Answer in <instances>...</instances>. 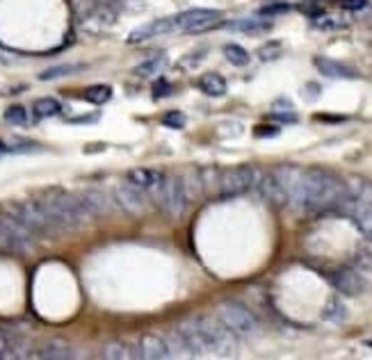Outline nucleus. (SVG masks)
<instances>
[{"label": "nucleus", "instance_id": "a19ab883", "mask_svg": "<svg viewBox=\"0 0 372 360\" xmlns=\"http://www.w3.org/2000/svg\"><path fill=\"white\" fill-rule=\"evenodd\" d=\"M288 5H277V7H265L261 14H281V12H288Z\"/></svg>", "mask_w": 372, "mask_h": 360}, {"label": "nucleus", "instance_id": "ddd939ff", "mask_svg": "<svg viewBox=\"0 0 372 360\" xmlns=\"http://www.w3.org/2000/svg\"><path fill=\"white\" fill-rule=\"evenodd\" d=\"M138 358L144 360H162L169 358V349L162 335L157 333H144L138 344Z\"/></svg>", "mask_w": 372, "mask_h": 360}, {"label": "nucleus", "instance_id": "f3484780", "mask_svg": "<svg viewBox=\"0 0 372 360\" xmlns=\"http://www.w3.org/2000/svg\"><path fill=\"white\" fill-rule=\"evenodd\" d=\"M165 178V171H160V169H149V166H138V169H130V171L126 174V180L133 185H138L142 189H146V192H151V189H155L157 185L162 183Z\"/></svg>", "mask_w": 372, "mask_h": 360}, {"label": "nucleus", "instance_id": "20e7f679", "mask_svg": "<svg viewBox=\"0 0 372 360\" xmlns=\"http://www.w3.org/2000/svg\"><path fill=\"white\" fill-rule=\"evenodd\" d=\"M195 324L199 329L201 340H204L206 354L210 351V354H217V356H233L235 351H238V335L229 331L219 319L199 314V317H195Z\"/></svg>", "mask_w": 372, "mask_h": 360}, {"label": "nucleus", "instance_id": "6ab92c4d", "mask_svg": "<svg viewBox=\"0 0 372 360\" xmlns=\"http://www.w3.org/2000/svg\"><path fill=\"white\" fill-rule=\"evenodd\" d=\"M73 356H76L73 349L64 340H46L35 354H30V358H41V360H66Z\"/></svg>", "mask_w": 372, "mask_h": 360}, {"label": "nucleus", "instance_id": "1a4fd4ad", "mask_svg": "<svg viewBox=\"0 0 372 360\" xmlns=\"http://www.w3.org/2000/svg\"><path fill=\"white\" fill-rule=\"evenodd\" d=\"M115 196H117V203L121 206V210H126L128 215H133V217H142V215H146V210H149L146 189L128 183V180L126 183L117 185Z\"/></svg>", "mask_w": 372, "mask_h": 360}, {"label": "nucleus", "instance_id": "72a5a7b5", "mask_svg": "<svg viewBox=\"0 0 372 360\" xmlns=\"http://www.w3.org/2000/svg\"><path fill=\"white\" fill-rule=\"evenodd\" d=\"M7 151L9 153H37V151H41V146L35 142H28V139H24V142L19 139L14 144H7Z\"/></svg>", "mask_w": 372, "mask_h": 360}, {"label": "nucleus", "instance_id": "aec40b11", "mask_svg": "<svg viewBox=\"0 0 372 360\" xmlns=\"http://www.w3.org/2000/svg\"><path fill=\"white\" fill-rule=\"evenodd\" d=\"M199 89L204 92L206 96H212V98H219L227 94V78L219 75V73H206L199 78Z\"/></svg>", "mask_w": 372, "mask_h": 360}, {"label": "nucleus", "instance_id": "c9c22d12", "mask_svg": "<svg viewBox=\"0 0 372 360\" xmlns=\"http://www.w3.org/2000/svg\"><path fill=\"white\" fill-rule=\"evenodd\" d=\"M281 53V43L279 41H269L267 46H263L261 51H258V55H261V60H274L277 55Z\"/></svg>", "mask_w": 372, "mask_h": 360}, {"label": "nucleus", "instance_id": "0eeeda50", "mask_svg": "<svg viewBox=\"0 0 372 360\" xmlns=\"http://www.w3.org/2000/svg\"><path fill=\"white\" fill-rule=\"evenodd\" d=\"M222 21L219 9H185V12L172 16V32H206L210 28H217Z\"/></svg>", "mask_w": 372, "mask_h": 360}, {"label": "nucleus", "instance_id": "bb28decb", "mask_svg": "<svg viewBox=\"0 0 372 360\" xmlns=\"http://www.w3.org/2000/svg\"><path fill=\"white\" fill-rule=\"evenodd\" d=\"M354 223H356V228L366 235V238H372V203L368 206H361L358 210H354V215H352Z\"/></svg>", "mask_w": 372, "mask_h": 360}, {"label": "nucleus", "instance_id": "f03ea898", "mask_svg": "<svg viewBox=\"0 0 372 360\" xmlns=\"http://www.w3.org/2000/svg\"><path fill=\"white\" fill-rule=\"evenodd\" d=\"M41 206L46 208V212L53 217V221L58 223L62 231H71V228H78L87 223L92 219V215L87 212L85 203L81 201L78 194H71V192H64V189H46L41 196Z\"/></svg>", "mask_w": 372, "mask_h": 360}, {"label": "nucleus", "instance_id": "cd10ccee", "mask_svg": "<svg viewBox=\"0 0 372 360\" xmlns=\"http://www.w3.org/2000/svg\"><path fill=\"white\" fill-rule=\"evenodd\" d=\"M83 98L87 103H94V105H103L112 98V87L108 85H94V87H87L83 92Z\"/></svg>", "mask_w": 372, "mask_h": 360}, {"label": "nucleus", "instance_id": "6e6552de", "mask_svg": "<svg viewBox=\"0 0 372 360\" xmlns=\"http://www.w3.org/2000/svg\"><path fill=\"white\" fill-rule=\"evenodd\" d=\"M258 174L254 166H233V169H227V171L219 174V185H217V194L222 198H233V196H240L244 192H249V189L256 185L258 180Z\"/></svg>", "mask_w": 372, "mask_h": 360}, {"label": "nucleus", "instance_id": "473e14b6", "mask_svg": "<svg viewBox=\"0 0 372 360\" xmlns=\"http://www.w3.org/2000/svg\"><path fill=\"white\" fill-rule=\"evenodd\" d=\"M5 121L9 126H26L28 123V110L24 105H9L5 110Z\"/></svg>", "mask_w": 372, "mask_h": 360}, {"label": "nucleus", "instance_id": "393cba45", "mask_svg": "<svg viewBox=\"0 0 372 360\" xmlns=\"http://www.w3.org/2000/svg\"><path fill=\"white\" fill-rule=\"evenodd\" d=\"M322 317L326 322H331V324H343L347 319V308L343 306V301L341 299H329L326 301V306L322 310Z\"/></svg>", "mask_w": 372, "mask_h": 360}, {"label": "nucleus", "instance_id": "f257e3e1", "mask_svg": "<svg viewBox=\"0 0 372 360\" xmlns=\"http://www.w3.org/2000/svg\"><path fill=\"white\" fill-rule=\"evenodd\" d=\"M345 196V183L336 174L324 169H309L301 174L299 187L295 196L290 198V206L306 215H324L336 212L338 203Z\"/></svg>", "mask_w": 372, "mask_h": 360}, {"label": "nucleus", "instance_id": "7ed1b4c3", "mask_svg": "<svg viewBox=\"0 0 372 360\" xmlns=\"http://www.w3.org/2000/svg\"><path fill=\"white\" fill-rule=\"evenodd\" d=\"M7 212L24 223L26 228H30V233L35 238H55L60 235L62 228L53 221V217L46 212V208L41 206V201H24V203H5L3 206Z\"/></svg>", "mask_w": 372, "mask_h": 360}, {"label": "nucleus", "instance_id": "39448f33", "mask_svg": "<svg viewBox=\"0 0 372 360\" xmlns=\"http://www.w3.org/2000/svg\"><path fill=\"white\" fill-rule=\"evenodd\" d=\"M151 192H153V201L157 203V208H160L169 219H180L187 212L190 201H187L180 176L165 174L162 183L155 189H151Z\"/></svg>", "mask_w": 372, "mask_h": 360}, {"label": "nucleus", "instance_id": "4c0bfd02", "mask_svg": "<svg viewBox=\"0 0 372 360\" xmlns=\"http://www.w3.org/2000/svg\"><path fill=\"white\" fill-rule=\"evenodd\" d=\"M341 5L345 9H361L368 5V0H341Z\"/></svg>", "mask_w": 372, "mask_h": 360}, {"label": "nucleus", "instance_id": "423d86ee", "mask_svg": "<svg viewBox=\"0 0 372 360\" xmlns=\"http://www.w3.org/2000/svg\"><path fill=\"white\" fill-rule=\"evenodd\" d=\"M217 314H219V322L227 326L229 331H233L238 337H252V335L258 333L256 314L247 306H242V303H238V301L222 303Z\"/></svg>", "mask_w": 372, "mask_h": 360}, {"label": "nucleus", "instance_id": "e433bc0d", "mask_svg": "<svg viewBox=\"0 0 372 360\" xmlns=\"http://www.w3.org/2000/svg\"><path fill=\"white\" fill-rule=\"evenodd\" d=\"M169 92H172V85H169L165 78H160L157 75V83H155V87H153V94H155V98H167L169 96Z\"/></svg>", "mask_w": 372, "mask_h": 360}, {"label": "nucleus", "instance_id": "4be33fe9", "mask_svg": "<svg viewBox=\"0 0 372 360\" xmlns=\"http://www.w3.org/2000/svg\"><path fill=\"white\" fill-rule=\"evenodd\" d=\"M81 71H85V64H58V66H51L46 71H41L39 80L51 83V80H60V78H69L73 73H81Z\"/></svg>", "mask_w": 372, "mask_h": 360}, {"label": "nucleus", "instance_id": "a878e982", "mask_svg": "<svg viewBox=\"0 0 372 360\" xmlns=\"http://www.w3.org/2000/svg\"><path fill=\"white\" fill-rule=\"evenodd\" d=\"M32 112H35L39 119H51V117L60 115L62 105H60V100H55V98H39V100H35V105H32Z\"/></svg>", "mask_w": 372, "mask_h": 360}, {"label": "nucleus", "instance_id": "5701e85b", "mask_svg": "<svg viewBox=\"0 0 372 360\" xmlns=\"http://www.w3.org/2000/svg\"><path fill=\"white\" fill-rule=\"evenodd\" d=\"M180 180H183V187H185V194H187L190 203H192V201H199L201 192H204V180H201V171L190 169L185 176H180Z\"/></svg>", "mask_w": 372, "mask_h": 360}, {"label": "nucleus", "instance_id": "dca6fc26", "mask_svg": "<svg viewBox=\"0 0 372 360\" xmlns=\"http://www.w3.org/2000/svg\"><path fill=\"white\" fill-rule=\"evenodd\" d=\"M313 64L324 78H334V80H356L358 78L356 69H352V66H347L343 62L329 60V58H315Z\"/></svg>", "mask_w": 372, "mask_h": 360}, {"label": "nucleus", "instance_id": "79ce46f5", "mask_svg": "<svg viewBox=\"0 0 372 360\" xmlns=\"http://www.w3.org/2000/svg\"><path fill=\"white\" fill-rule=\"evenodd\" d=\"M5 153H9V151H7V144L0 142V155H5Z\"/></svg>", "mask_w": 372, "mask_h": 360}, {"label": "nucleus", "instance_id": "c756f323", "mask_svg": "<svg viewBox=\"0 0 372 360\" xmlns=\"http://www.w3.org/2000/svg\"><path fill=\"white\" fill-rule=\"evenodd\" d=\"M224 58H227L233 66H247L252 62L249 53L242 46H238V43H227V46H224Z\"/></svg>", "mask_w": 372, "mask_h": 360}, {"label": "nucleus", "instance_id": "c85d7f7f", "mask_svg": "<svg viewBox=\"0 0 372 360\" xmlns=\"http://www.w3.org/2000/svg\"><path fill=\"white\" fill-rule=\"evenodd\" d=\"M238 32H244V35H258V32H265L272 28L269 21H256V18H244V21H235L233 26H229Z\"/></svg>", "mask_w": 372, "mask_h": 360}, {"label": "nucleus", "instance_id": "9d476101", "mask_svg": "<svg viewBox=\"0 0 372 360\" xmlns=\"http://www.w3.org/2000/svg\"><path fill=\"white\" fill-rule=\"evenodd\" d=\"M329 283L345 297H358L361 292L366 290L363 276H361L358 272H354V269H349V267H341V269H336V272H331Z\"/></svg>", "mask_w": 372, "mask_h": 360}, {"label": "nucleus", "instance_id": "f704fd0d", "mask_svg": "<svg viewBox=\"0 0 372 360\" xmlns=\"http://www.w3.org/2000/svg\"><path fill=\"white\" fill-rule=\"evenodd\" d=\"M162 123L169 128H183L185 126V117L180 115V112H167L162 117Z\"/></svg>", "mask_w": 372, "mask_h": 360}, {"label": "nucleus", "instance_id": "9b49d317", "mask_svg": "<svg viewBox=\"0 0 372 360\" xmlns=\"http://www.w3.org/2000/svg\"><path fill=\"white\" fill-rule=\"evenodd\" d=\"M254 187L258 189V192H261V196L267 201L269 206H274V208L288 206V194H286L284 185L279 183V178L274 174H261Z\"/></svg>", "mask_w": 372, "mask_h": 360}, {"label": "nucleus", "instance_id": "2eb2a0df", "mask_svg": "<svg viewBox=\"0 0 372 360\" xmlns=\"http://www.w3.org/2000/svg\"><path fill=\"white\" fill-rule=\"evenodd\" d=\"M14 358H30L28 344L16 333L0 329V360H14Z\"/></svg>", "mask_w": 372, "mask_h": 360}, {"label": "nucleus", "instance_id": "58836bf2", "mask_svg": "<svg viewBox=\"0 0 372 360\" xmlns=\"http://www.w3.org/2000/svg\"><path fill=\"white\" fill-rule=\"evenodd\" d=\"M272 119L286 121V123H295V121H297V117L292 115V112H288V115H286V112H274V115H272Z\"/></svg>", "mask_w": 372, "mask_h": 360}, {"label": "nucleus", "instance_id": "2f4dec72", "mask_svg": "<svg viewBox=\"0 0 372 360\" xmlns=\"http://www.w3.org/2000/svg\"><path fill=\"white\" fill-rule=\"evenodd\" d=\"M345 26H349V18L343 14H322L315 18V28H322V30H338Z\"/></svg>", "mask_w": 372, "mask_h": 360}, {"label": "nucleus", "instance_id": "412c9836", "mask_svg": "<svg viewBox=\"0 0 372 360\" xmlns=\"http://www.w3.org/2000/svg\"><path fill=\"white\" fill-rule=\"evenodd\" d=\"M100 358H108V360H128V358H138V351L128 344V342H121V340H110L103 344L100 349Z\"/></svg>", "mask_w": 372, "mask_h": 360}, {"label": "nucleus", "instance_id": "b1692460", "mask_svg": "<svg viewBox=\"0 0 372 360\" xmlns=\"http://www.w3.org/2000/svg\"><path fill=\"white\" fill-rule=\"evenodd\" d=\"M167 58H153V60H146L142 64H138L133 69L135 75H140V78H157L165 69H167Z\"/></svg>", "mask_w": 372, "mask_h": 360}, {"label": "nucleus", "instance_id": "f8f14e48", "mask_svg": "<svg viewBox=\"0 0 372 360\" xmlns=\"http://www.w3.org/2000/svg\"><path fill=\"white\" fill-rule=\"evenodd\" d=\"M78 196H81V201L85 203L89 215H92V219L94 217H105L112 212V201L103 189L89 187V189H83V192H78Z\"/></svg>", "mask_w": 372, "mask_h": 360}, {"label": "nucleus", "instance_id": "ea45409f", "mask_svg": "<svg viewBox=\"0 0 372 360\" xmlns=\"http://www.w3.org/2000/svg\"><path fill=\"white\" fill-rule=\"evenodd\" d=\"M256 134L258 137H277L279 128H256Z\"/></svg>", "mask_w": 372, "mask_h": 360}, {"label": "nucleus", "instance_id": "a211bd4d", "mask_svg": "<svg viewBox=\"0 0 372 360\" xmlns=\"http://www.w3.org/2000/svg\"><path fill=\"white\" fill-rule=\"evenodd\" d=\"M178 333L183 335V342L187 346L190 356H204L206 354V346H204V340H201L199 335V329L195 324V317L192 319H185L178 324Z\"/></svg>", "mask_w": 372, "mask_h": 360}, {"label": "nucleus", "instance_id": "7c9ffc66", "mask_svg": "<svg viewBox=\"0 0 372 360\" xmlns=\"http://www.w3.org/2000/svg\"><path fill=\"white\" fill-rule=\"evenodd\" d=\"M162 337H165V342H167L169 356H190L187 346L183 342V335L178 333V329L172 331V333H167V335H162Z\"/></svg>", "mask_w": 372, "mask_h": 360}, {"label": "nucleus", "instance_id": "4468645a", "mask_svg": "<svg viewBox=\"0 0 372 360\" xmlns=\"http://www.w3.org/2000/svg\"><path fill=\"white\" fill-rule=\"evenodd\" d=\"M167 32H172V16L167 18H157V21H151V23H146L138 30H133L128 35V43L135 46V43H144V41H151L160 35H167Z\"/></svg>", "mask_w": 372, "mask_h": 360}]
</instances>
